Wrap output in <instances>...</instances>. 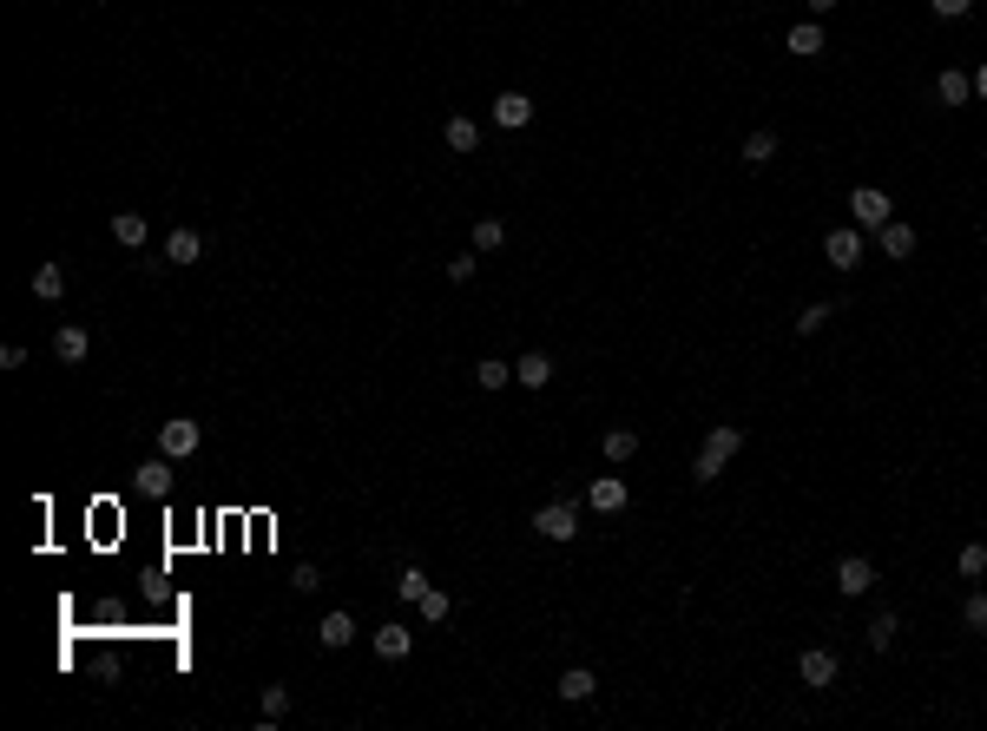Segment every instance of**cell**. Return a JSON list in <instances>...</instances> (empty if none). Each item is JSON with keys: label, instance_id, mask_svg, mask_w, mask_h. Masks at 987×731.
Here are the masks:
<instances>
[{"label": "cell", "instance_id": "obj_1", "mask_svg": "<svg viewBox=\"0 0 987 731\" xmlns=\"http://www.w3.org/2000/svg\"><path fill=\"white\" fill-rule=\"evenodd\" d=\"M744 442H751V435L737 429V422H718V429L698 442V455H691V481H698V488H711V481H718L724 468L744 455Z\"/></svg>", "mask_w": 987, "mask_h": 731}, {"label": "cell", "instance_id": "obj_2", "mask_svg": "<svg viewBox=\"0 0 987 731\" xmlns=\"http://www.w3.org/2000/svg\"><path fill=\"white\" fill-rule=\"evenodd\" d=\"M889 218H895V205H889V191H882V185H856V191H849V224H856V231L876 238Z\"/></svg>", "mask_w": 987, "mask_h": 731}, {"label": "cell", "instance_id": "obj_3", "mask_svg": "<svg viewBox=\"0 0 987 731\" xmlns=\"http://www.w3.org/2000/svg\"><path fill=\"white\" fill-rule=\"evenodd\" d=\"M533 534L553 541V547H566L573 534H580V508H573V501H547V508H533Z\"/></svg>", "mask_w": 987, "mask_h": 731}, {"label": "cell", "instance_id": "obj_4", "mask_svg": "<svg viewBox=\"0 0 987 731\" xmlns=\"http://www.w3.org/2000/svg\"><path fill=\"white\" fill-rule=\"evenodd\" d=\"M198 442H204V429L191 422V415H172V422H158V455L191 461V455H198Z\"/></svg>", "mask_w": 987, "mask_h": 731}, {"label": "cell", "instance_id": "obj_5", "mask_svg": "<svg viewBox=\"0 0 987 731\" xmlns=\"http://www.w3.org/2000/svg\"><path fill=\"white\" fill-rule=\"evenodd\" d=\"M862 238H869V231H856V224H830V231H823V257H830L836 271H856L862 264Z\"/></svg>", "mask_w": 987, "mask_h": 731}, {"label": "cell", "instance_id": "obj_6", "mask_svg": "<svg viewBox=\"0 0 987 731\" xmlns=\"http://www.w3.org/2000/svg\"><path fill=\"white\" fill-rule=\"evenodd\" d=\"M836 672H843V659H836L830 646H803V659H797V679L810 685V692H830V685H836Z\"/></svg>", "mask_w": 987, "mask_h": 731}, {"label": "cell", "instance_id": "obj_7", "mask_svg": "<svg viewBox=\"0 0 987 731\" xmlns=\"http://www.w3.org/2000/svg\"><path fill=\"white\" fill-rule=\"evenodd\" d=\"M869 587H876V560H869V554H843V560H836V593L862 600Z\"/></svg>", "mask_w": 987, "mask_h": 731}, {"label": "cell", "instance_id": "obj_8", "mask_svg": "<svg viewBox=\"0 0 987 731\" xmlns=\"http://www.w3.org/2000/svg\"><path fill=\"white\" fill-rule=\"evenodd\" d=\"M626 501H632L626 475H593V488H586V508L593 514H626Z\"/></svg>", "mask_w": 987, "mask_h": 731}, {"label": "cell", "instance_id": "obj_9", "mask_svg": "<svg viewBox=\"0 0 987 731\" xmlns=\"http://www.w3.org/2000/svg\"><path fill=\"white\" fill-rule=\"evenodd\" d=\"M494 126H501V132L533 126V99H527V93H514V86H507V93H494Z\"/></svg>", "mask_w": 987, "mask_h": 731}, {"label": "cell", "instance_id": "obj_10", "mask_svg": "<svg viewBox=\"0 0 987 731\" xmlns=\"http://www.w3.org/2000/svg\"><path fill=\"white\" fill-rule=\"evenodd\" d=\"M876 244H882V257H895V264H909V257H915V244H922V238H915V224L889 218V224L876 231Z\"/></svg>", "mask_w": 987, "mask_h": 731}, {"label": "cell", "instance_id": "obj_11", "mask_svg": "<svg viewBox=\"0 0 987 731\" xmlns=\"http://www.w3.org/2000/svg\"><path fill=\"white\" fill-rule=\"evenodd\" d=\"M204 251H211V244H204V231H191V224H178L172 238H165V264H198Z\"/></svg>", "mask_w": 987, "mask_h": 731}, {"label": "cell", "instance_id": "obj_12", "mask_svg": "<svg viewBox=\"0 0 987 731\" xmlns=\"http://www.w3.org/2000/svg\"><path fill=\"white\" fill-rule=\"evenodd\" d=\"M514 382H520V389H547V382H553V356L547 350L514 356Z\"/></svg>", "mask_w": 987, "mask_h": 731}, {"label": "cell", "instance_id": "obj_13", "mask_svg": "<svg viewBox=\"0 0 987 731\" xmlns=\"http://www.w3.org/2000/svg\"><path fill=\"white\" fill-rule=\"evenodd\" d=\"M316 639H323L329 652H343V646H356V620H349L343 606H336V613H323V620H316Z\"/></svg>", "mask_w": 987, "mask_h": 731}, {"label": "cell", "instance_id": "obj_14", "mask_svg": "<svg viewBox=\"0 0 987 731\" xmlns=\"http://www.w3.org/2000/svg\"><path fill=\"white\" fill-rule=\"evenodd\" d=\"M593 692H599V672H593V666H566V672H560V699H566V705H586Z\"/></svg>", "mask_w": 987, "mask_h": 731}, {"label": "cell", "instance_id": "obj_15", "mask_svg": "<svg viewBox=\"0 0 987 731\" xmlns=\"http://www.w3.org/2000/svg\"><path fill=\"white\" fill-rule=\"evenodd\" d=\"M145 211H112V244H126V251H145Z\"/></svg>", "mask_w": 987, "mask_h": 731}, {"label": "cell", "instance_id": "obj_16", "mask_svg": "<svg viewBox=\"0 0 987 731\" xmlns=\"http://www.w3.org/2000/svg\"><path fill=\"white\" fill-rule=\"evenodd\" d=\"M86 350H93V336L79 330V323H60V330H53V356H60V363H86Z\"/></svg>", "mask_w": 987, "mask_h": 731}, {"label": "cell", "instance_id": "obj_17", "mask_svg": "<svg viewBox=\"0 0 987 731\" xmlns=\"http://www.w3.org/2000/svg\"><path fill=\"white\" fill-rule=\"evenodd\" d=\"M935 93H941V106H968V99H974V73H961V66H941Z\"/></svg>", "mask_w": 987, "mask_h": 731}, {"label": "cell", "instance_id": "obj_18", "mask_svg": "<svg viewBox=\"0 0 987 731\" xmlns=\"http://www.w3.org/2000/svg\"><path fill=\"white\" fill-rule=\"evenodd\" d=\"M737 159L751 165V172H764V165L777 159V126H757L751 139H744V152H737Z\"/></svg>", "mask_w": 987, "mask_h": 731}, {"label": "cell", "instance_id": "obj_19", "mask_svg": "<svg viewBox=\"0 0 987 731\" xmlns=\"http://www.w3.org/2000/svg\"><path fill=\"white\" fill-rule=\"evenodd\" d=\"M139 494H152V501H165L172 494V455H152L139 468Z\"/></svg>", "mask_w": 987, "mask_h": 731}, {"label": "cell", "instance_id": "obj_20", "mask_svg": "<svg viewBox=\"0 0 987 731\" xmlns=\"http://www.w3.org/2000/svg\"><path fill=\"white\" fill-rule=\"evenodd\" d=\"M599 455H606L612 468H626V461L639 455V429H606L599 435Z\"/></svg>", "mask_w": 987, "mask_h": 731}, {"label": "cell", "instance_id": "obj_21", "mask_svg": "<svg viewBox=\"0 0 987 731\" xmlns=\"http://www.w3.org/2000/svg\"><path fill=\"white\" fill-rule=\"evenodd\" d=\"M895 633H902V613H895V606H882L876 620L862 626V639H869V652H889V646H895Z\"/></svg>", "mask_w": 987, "mask_h": 731}, {"label": "cell", "instance_id": "obj_22", "mask_svg": "<svg viewBox=\"0 0 987 731\" xmlns=\"http://www.w3.org/2000/svg\"><path fill=\"white\" fill-rule=\"evenodd\" d=\"M441 139H448V152H461V159H468L474 145H481V126H474L468 112H455V119H448V126H441Z\"/></svg>", "mask_w": 987, "mask_h": 731}, {"label": "cell", "instance_id": "obj_23", "mask_svg": "<svg viewBox=\"0 0 987 731\" xmlns=\"http://www.w3.org/2000/svg\"><path fill=\"white\" fill-rule=\"evenodd\" d=\"M784 47L797 53V60H816V53H823V27H816V20H797V27L784 33Z\"/></svg>", "mask_w": 987, "mask_h": 731}, {"label": "cell", "instance_id": "obj_24", "mask_svg": "<svg viewBox=\"0 0 987 731\" xmlns=\"http://www.w3.org/2000/svg\"><path fill=\"white\" fill-rule=\"evenodd\" d=\"M257 718H264V731H277L283 718H290V685H264V699H257Z\"/></svg>", "mask_w": 987, "mask_h": 731}, {"label": "cell", "instance_id": "obj_25", "mask_svg": "<svg viewBox=\"0 0 987 731\" xmlns=\"http://www.w3.org/2000/svg\"><path fill=\"white\" fill-rule=\"evenodd\" d=\"M408 646H415V633H408L402 620L376 626V652H382V659H408Z\"/></svg>", "mask_w": 987, "mask_h": 731}, {"label": "cell", "instance_id": "obj_26", "mask_svg": "<svg viewBox=\"0 0 987 731\" xmlns=\"http://www.w3.org/2000/svg\"><path fill=\"white\" fill-rule=\"evenodd\" d=\"M33 297H40V303H60L66 297V264H40V271H33Z\"/></svg>", "mask_w": 987, "mask_h": 731}, {"label": "cell", "instance_id": "obj_27", "mask_svg": "<svg viewBox=\"0 0 987 731\" xmlns=\"http://www.w3.org/2000/svg\"><path fill=\"white\" fill-rule=\"evenodd\" d=\"M474 382H481V389H507V382H514V363H507V356H481V363H474Z\"/></svg>", "mask_w": 987, "mask_h": 731}, {"label": "cell", "instance_id": "obj_28", "mask_svg": "<svg viewBox=\"0 0 987 731\" xmlns=\"http://www.w3.org/2000/svg\"><path fill=\"white\" fill-rule=\"evenodd\" d=\"M501 244H507V224L501 218H474V251H501Z\"/></svg>", "mask_w": 987, "mask_h": 731}, {"label": "cell", "instance_id": "obj_29", "mask_svg": "<svg viewBox=\"0 0 987 731\" xmlns=\"http://www.w3.org/2000/svg\"><path fill=\"white\" fill-rule=\"evenodd\" d=\"M415 613H422L428 626H441V620H448V613H455V600H448V593H441V587H428L422 600H415Z\"/></svg>", "mask_w": 987, "mask_h": 731}, {"label": "cell", "instance_id": "obj_30", "mask_svg": "<svg viewBox=\"0 0 987 731\" xmlns=\"http://www.w3.org/2000/svg\"><path fill=\"white\" fill-rule=\"evenodd\" d=\"M961 626H968V633H987V587H974L968 600H961Z\"/></svg>", "mask_w": 987, "mask_h": 731}, {"label": "cell", "instance_id": "obj_31", "mask_svg": "<svg viewBox=\"0 0 987 731\" xmlns=\"http://www.w3.org/2000/svg\"><path fill=\"white\" fill-rule=\"evenodd\" d=\"M422 593H428V573H422V567H402V573H395V600H408V606H415Z\"/></svg>", "mask_w": 987, "mask_h": 731}, {"label": "cell", "instance_id": "obj_32", "mask_svg": "<svg viewBox=\"0 0 987 731\" xmlns=\"http://www.w3.org/2000/svg\"><path fill=\"white\" fill-rule=\"evenodd\" d=\"M955 573H961V580H981V573H987V547H981V541H968V547L955 554Z\"/></svg>", "mask_w": 987, "mask_h": 731}, {"label": "cell", "instance_id": "obj_33", "mask_svg": "<svg viewBox=\"0 0 987 731\" xmlns=\"http://www.w3.org/2000/svg\"><path fill=\"white\" fill-rule=\"evenodd\" d=\"M830 317H836L830 303H803V317H797V336H816V330H823Z\"/></svg>", "mask_w": 987, "mask_h": 731}, {"label": "cell", "instance_id": "obj_34", "mask_svg": "<svg viewBox=\"0 0 987 731\" xmlns=\"http://www.w3.org/2000/svg\"><path fill=\"white\" fill-rule=\"evenodd\" d=\"M474 271H481V251H461L455 264H448V284H474Z\"/></svg>", "mask_w": 987, "mask_h": 731}, {"label": "cell", "instance_id": "obj_35", "mask_svg": "<svg viewBox=\"0 0 987 731\" xmlns=\"http://www.w3.org/2000/svg\"><path fill=\"white\" fill-rule=\"evenodd\" d=\"M935 7V20H968L974 14V0H928Z\"/></svg>", "mask_w": 987, "mask_h": 731}, {"label": "cell", "instance_id": "obj_36", "mask_svg": "<svg viewBox=\"0 0 987 731\" xmlns=\"http://www.w3.org/2000/svg\"><path fill=\"white\" fill-rule=\"evenodd\" d=\"M290 587H297V593H316V587H323V573H316V567H310V560H303V567H297V573H290Z\"/></svg>", "mask_w": 987, "mask_h": 731}, {"label": "cell", "instance_id": "obj_37", "mask_svg": "<svg viewBox=\"0 0 987 731\" xmlns=\"http://www.w3.org/2000/svg\"><path fill=\"white\" fill-rule=\"evenodd\" d=\"M810 7V20H823V14H836V0H803Z\"/></svg>", "mask_w": 987, "mask_h": 731}, {"label": "cell", "instance_id": "obj_38", "mask_svg": "<svg viewBox=\"0 0 987 731\" xmlns=\"http://www.w3.org/2000/svg\"><path fill=\"white\" fill-rule=\"evenodd\" d=\"M974 93H981V99H987V66H981V73H974Z\"/></svg>", "mask_w": 987, "mask_h": 731}]
</instances>
